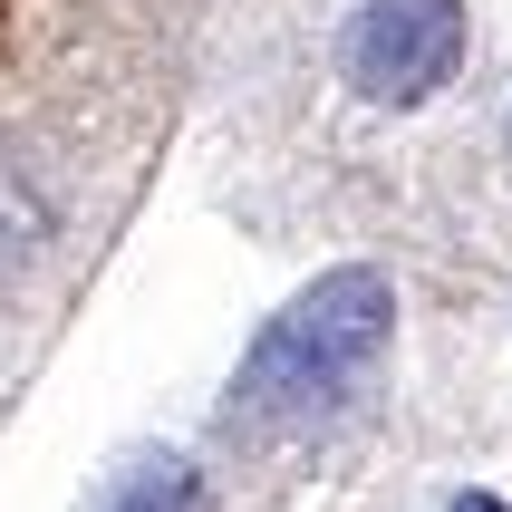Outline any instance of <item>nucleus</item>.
I'll return each instance as SVG.
<instances>
[{
	"mask_svg": "<svg viewBox=\"0 0 512 512\" xmlns=\"http://www.w3.org/2000/svg\"><path fill=\"white\" fill-rule=\"evenodd\" d=\"M397 339V290L387 271L348 261V271H319L281 319H261V339L242 348V377H232V426H300L319 406H339L358 377L387 358Z\"/></svg>",
	"mask_w": 512,
	"mask_h": 512,
	"instance_id": "obj_1",
	"label": "nucleus"
},
{
	"mask_svg": "<svg viewBox=\"0 0 512 512\" xmlns=\"http://www.w3.org/2000/svg\"><path fill=\"white\" fill-rule=\"evenodd\" d=\"M464 0H368L348 20V87L368 107H426L464 68Z\"/></svg>",
	"mask_w": 512,
	"mask_h": 512,
	"instance_id": "obj_2",
	"label": "nucleus"
},
{
	"mask_svg": "<svg viewBox=\"0 0 512 512\" xmlns=\"http://www.w3.org/2000/svg\"><path fill=\"white\" fill-rule=\"evenodd\" d=\"M107 512H213V484H203L194 464H145Z\"/></svg>",
	"mask_w": 512,
	"mask_h": 512,
	"instance_id": "obj_3",
	"label": "nucleus"
},
{
	"mask_svg": "<svg viewBox=\"0 0 512 512\" xmlns=\"http://www.w3.org/2000/svg\"><path fill=\"white\" fill-rule=\"evenodd\" d=\"M445 512H512V503H503V493H455Z\"/></svg>",
	"mask_w": 512,
	"mask_h": 512,
	"instance_id": "obj_4",
	"label": "nucleus"
},
{
	"mask_svg": "<svg viewBox=\"0 0 512 512\" xmlns=\"http://www.w3.org/2000/svg\"><path fill=\"white\" fill-rule=\"evenodd\" d=\"M503 155H512V126H503Z\"/></svg>",
	"mask_w": 512,
	"mask_h": 512,
	"instance_id": "obj_5",
	"label": "nucleus"
}]
</instances>
